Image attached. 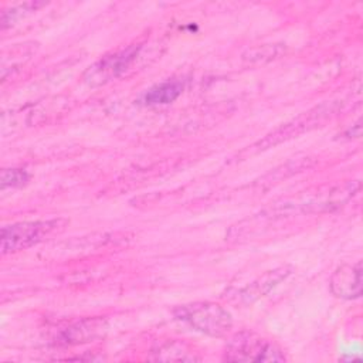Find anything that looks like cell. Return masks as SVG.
Masks as SVG:
<instances>
[{
    "instance_id": "1",
    "label": "cell",
    "mask_w": 363,
    "mask_h": 363,
    "mask_svg": "<svg viewBox=\"0 0 363 363\" xmlns=\"http://www.w3.org/2000/svg\"><path fill=\"white\" fill-rule=\"evenodd\" d=\"M174 319L211 337H223L233 328L231 313L221 305L210 301H197L179 305L173 309Z\"/></svg>"
},
{
    "instance_id": "2",
    "label": "cell",
    "mask_w": 363,
    "mask_h": 363,
    "mask_svg": "<svg viewBox=\"0 0 363 363\" xmlns=\"http://www.w3.org/2000/svg\"><path fill=\"white\" fill-rule=\"evenodd\" d=\"M223 359L227 362H285L286 354L274 340L251 330H241L227 342Z\"/></svg>"
},
{
    "instance_id": "3",
    "label": "cell",
    "mask_w": 363,
    "mask_h": 363,
    "mask_svg": "<svg viewBox=\"0 0 363 363\" xmlns=\"http://www.w3.org/2000/svg\"><path fill=\"white\" fill-rule=\"evenodd\" d=\"M67 220L51 218V220H33V221H20L1 228L0 235V250L1 254H13L23 250H27L45 237L51 235L55 231H60L65 227Z\"/></svg>"
},
{
    "instance_id": "4",
    "label": "cell",
    "mask_w": 363,
    "mask_h": 363,
    "mask_svg": "<svg viewBox=\"0 0 363 363\" xmlns=\"http://www.w3.org/2000/svg\"><path fill=\"white\" fill-rule=\"evenodd\" d=\"M140 47V44H130L122 50L101 57L85 71L84 81L89 86H101L121 77L136 60Z\"/></svg>"
},
{
    "instance_id": "5",
    "label": "cell",
    "mask_w": 363,
    "mask_h": 363,
    "mask_svg": "<svg viewBox=\"0 0 363 363\" xmlns=\"http://www.w3.org/2000/svg\"><path fill=\"white\" fill-rule=\"evenodd\" d=\"M294 268L291 265H279L277 268H272L269 271H265L262 275L257 277L254 281H251L248 285L237 289L233 295V298L242 303L250 305L261 299L262 296L268 295L275 286H278L282 281H285L291 274Z\"/></svg>"
},
{
    "instance_id": "6",
    "label": "cell",
    "mask_w": 363,
    "mask_h": 363,
    "mask_svg": "<svg viewBox=\"0 0 363 363\" xmlns=\"http://www.w3.org/2000/svg\"><path fill=\"white\" fill-rule=\"evenodd\" d=\"M106 322L102 318H85L60 329L54 336V345L72 346L92 342L106 332Z\"/></svg>"
},
{
    "instance_id": "7",
    "label": "cell",
    "mask_w": 363,
    "mask_h": 363,
    "mask_svg": "<svg viewBox=\"0 0 363 363\" xmlns=\"http://www.w3.org/2000/svg\"><path fill=\"white\" fill-rule=\"evenodd\" d=\"M329 288L336 298L359 299L362 296V262L337 267L329 279Z\"/></svg>"
},
{
    "instance_id": "8",
    "label": "cell",
    "mask_w": 363,
    "mask_h": 363,
    "mask_svg": "<svg viewBox=\"0 0 363 363\" xmlns=\"http://www.w3.org/2000/svg\"><path fill=\"white\" fill-rule=\"evenodd\" d=\"M152 360H164V362H196L201 360L199 352H194L193 347L183 340H166L159 343L150 352Z\"/></svg>"
},
{
    "instance_id": "9",
    "label": "cell",
    "mask_w": 363,
    "mask_h": 363,
    "mask_svg": "<svg viewBox=\"0 0 363 363\" xmlns=\"http://www.w3.org/2000/svg\"><path fill=\"white\" fill-rule=\"evenodd\" d=\"M183 92V82L179 79H166L149 88L142 101L145 105L156 106V105H167L174 102Z\"/></svg>"
},
{
    "instance_id": "10",
    "label": "cell",
    "mask_w": 363,
    "mask_h": 363,
    "mask_svg": "<svg viewBox=\"0 0 363 363\" xmlns=\"http://www.w3.org/2000/svg\"><path fill=\"white\" fill-rule=\"evenodd\" d=\"M43 3H37V1H27V3H20V4H14L10 9H4L1 11V27L7 28L9 26H11L13 23H16L18 18L24 17L26 14H28L30 11H35L38 7H41Z\"/></svg>"
},
{
    "instance_id": "11",
    "label": "cell",
    "mask_w": 363,
    "mask_h": 363,
    "mask_svg": "<svg viewBox=\"0 0 363 363\" xmlns=\"http://www.w3.org/2000/svg\"><path fill=\"white\" fill-rule=\"evenodd\" d=\"M30 180V173L26 169H18V167H10V169H3L0 182H1V190L4 191L6 189H18L23 187L28 183Z\"/></svg>"
},
{
    "instance_id": "12",
    "label": "cell",
    "mask_w": 363,
    "mask_h": 363,
    "mask_svg": "<svg viewBox=\"0 0 363 363\" xmlns=\"http://www.w3.org/2000/svg\"><path fill=\"white\" fill-rule=\"evenodd\" d=\"M279 45H261V47H255L252 50H248V55L250 57H244L248 58L250 61H258L262 60L265 57H268V60L272 57H277L279 54Z\"/></svg>"
},
{
    "instance_id": "13",
    "label": "cell",
    "mask_w": 363,
    "mask_h": 363,
    "mask_svg": "<svg viewBox=\"0 0 363 363\" xmlns=\"http://www.w3.org/2000/svg\"><path fill=\"white\" fill-rule=\"evenodd\" d=\"M312 118H313V115H311V112L308 113V116H306V121L305 122H301V119H298L296 122H295V128H301V129H303V125H306V123H309V122H312ZM284 132L282 133H274V135H271L272 136V139H275V138H278V136H282L284 138V135H294L295 132H294V128H291L289 125L288 126H285L284 129H282Z\"/></svg>"
}]
</instances>
